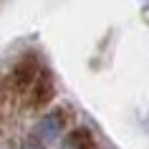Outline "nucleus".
I'll return each instance as SVG.
<instances>
[{
    "mask_svg": "<svg viewBox=\"0 0 149 149\" xmlns=\"http://www.w3.org/2000/svg\"><path fill=\"white\" fill-rule=\"evenodd\" d=\"M38 73H40L38 58L33 53H28L13 66V71H10V84H13L15 91H31V86L36 84V79H38Z\"/></svg>",
    "mask_w": 149,
    "mask_h": 149,
    "instance_id": "1",
    "label": "nucleus"
},
{
    "mask_svg": "<svg viewBox=\"0 0 149 149\" xmlns=\"http://www.w3.org/2000/svg\"><path fill=\"white\" fill-rule=\"evenodd\" d=\"M66 124H68V109H66V106H58V109L48 111L46 116L38 121L36 136H38L40 141H53L56 136L66 129Z\"/></svg>",
    "mask_w": 149,
    "mask_h": 149,
    "instance_id": "2",
    "label": "nucleus"
},
{
    "mask_svg": "<svg viewBox=\"0 0 149 149\" xmlns=\"http://www.w3.org/2000/svg\"><path fill=\"white\" fill-rule=\"evenodd\" d=\"M56 99V84H53V76H51V71L40 68L38 79L36 84L31 86V96H28V104H31L33 109H46L48 104Z\"/></svg>",
    "mask_w": 149,
    "mask_h": 149,
    "instance_id": "3",
    "label": "nucleus"
},
{
    "mask_svg": "<svg viewBox=\"0 0 149 149\" xmlns=\"http://www.w3.org/2000/svg\"><path fill=\"white\" fill-rule=\"evenodd\" d=\"M68 147L71 149H96V136L86 126H76L68 132Z\"/></svg>",
    "mask_w": 149,
    "mask_h": 149,
    "instance_id": "4",
    "label": "nucleus"
}]
</instances>
